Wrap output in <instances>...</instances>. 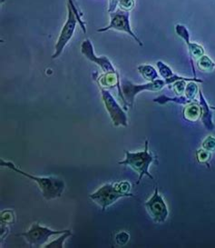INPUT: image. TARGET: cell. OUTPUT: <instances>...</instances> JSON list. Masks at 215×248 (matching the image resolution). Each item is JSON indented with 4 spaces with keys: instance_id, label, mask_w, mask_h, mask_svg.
Wrapping results in <instances>:
<instances>
[{
    "instance_id": "1",
    "label": "cell",
    "mask_w": 215,
    "mask_h": 248,
    "mask_svg": "<svg viewBox=\"0 0 215 248\" xmlns=\"http://www.w3.org/2000/svg\"><path fill=\"white\" fill-rule=\"evenodd\" d=\"M0 166L8 168V169L15 172L16 174H19V175H23L30 180L36 182L39 189L41 190V192H42L44 198H46V200H52V199H57L58 197H61L64 190H65V185L64 180L58 178V177H54V176L40 177V176L31 175V174L23 171L20 168L15 167L14 163L11 161H5L4 159H1Z\"/></svg>"
},
{
    "instance_id": "2",
    "label": "cell",
    "mask_w": 215,
    "mask_h": 248,
    "mask_svg": "<svg viewBox=\"0 0 215 248\" xmlns=\"http://www.w3.org/2000/svg\"><path fill=\"white\" fill-rule=\"evenodd\" d=\"M131 188V184L127 181L106 184L93 194L89 195V198L99 205L103 211H105L108 206L115 203L118 199L123 197H134V195L130 193Z\"/></svg>"
},
{
    "instance_id": "3",
    "label": "cell",
    "mask_w": 215,
    "mask_h": 248,
    "mask_svg": "<svg viewBox=\"0 0 215 248\" xmlns=\"http://www.w3.org/2000/svg\"><path fill=\"white\" fill-rule=\"evenodd\" d=\"M124 154H125V158L123 161L118 162V164L121 166L130 167L138 173L139 177L137 183V185L141 183L143 175H146L152 180H154V176L149 173V168L151 164L155 161V158L148 149V140H145L144 142V150L143 151L133 153L127 150H124Z\"/></svg>"
},
{
    "instance_id": "4",
    "label": "cell",
    "mask_w": 215,
    "mask_h": 248,
    "mask_svg": "<svg viewBox=\"0 0 215 248\" xmlns=\"http://www.w3.org/2000/svg\"><path fill=\"white\" fill-rule=\"evenodd\" d=\"M167 85H171V83L168 80L160 79V78L145 83V84H141V85L133 84L131 81L123 80L121 88H122L123 95L124 96L125 101L127 103L130 108H132L135 103V98L139 93L143 91L158 92Z\"/></svg>"
},
{
    "instance_id": "5",
    "label": "cell",
    "mask_w": 215,
    "mask_h": 248,
    "mask_svg": "<svg viewBox=\"0 0 215 248\" xmlns=\"http://www.w3.org/2000/svg\"><path fill=\"white\" fill-rule=\"evenodd\" d=\"M67 230H52L46 226H41L39 224H33L30 226L28 232L20 233L32 248H41L45 247L52 236L62 234Z\"/></svg>"
},
{
    "instance_id": "6",
    "label": "cell",
    "mask_w": 215,
    "mask_h": 248,
    "mask_svg": "<svg viewBox=\"0 0 215 248\" xmlns=\"http://www.w3.org/2000/svg\"><path fill=\"white\" fill-rule=\"evenodd\" d=\"M77 23H78V20H77V15L75 14L70 5L67 4V19H66L65 25L58 37V41L56 43V47H55V53L53 54L52 59H58L61 56L66 45L69 43V41L71 40L72 37L74 36Z\"/></svg>"
},
{
    "instance_id": "7",
    "label": "cell",
    "mask_w": 215,
    "mask_h": 248,
    "mask_svg": "<svg viewBox=\"0 0 215 248\" xmlns=\"http://www.w3.org/2000/svg\"><path fill=\"white\" fill-rule=\"evenodd\" d=\"M101 88L102 99L105 104L106 109L111 118L113 124L117 126H128V118L126 113L123 111L122 107L115 100V97L106 88Z\"/></svg>"
},
{
    "instance_id": "8",
    "label": "cell",
    "mask_w": 215,
    "mask_h": 248,
    "mask_svg": "<svg viewBox=\"0 0 215 248\" xmlns=\"http://www.w3.org/2000/svg\"><path fill=\"white\" fill-rule=\"evenodd\" d=\"M109 30H116L120 32H124L133 37L137 44L140 46H143V42L137 37V35L134 33V31L131 29L130 25L129 11H124L122 9L115 10V12L110 13V23L108 27L97 30V32H106Z\"/></svg>"
},
{
    "instance_id": "9",
    "label": "cell",
    "mask_w": 215,
    "mask_h": 248,
    "mask_svg": "<svg viewBox=\"0 0 215 248\" xmlns=\"http://www.w3.org/2000/svg\"><path fill=\"white\" fill-rule=\"evenodd\" d=\"M144 206L152 219L157 224L164 223L168 217V207L165 204L164 198L160 195L157 186H155L153 196L146 201Z\"/></svg>"
},
{
    "instance_id": "10",
    "label": "cell",
    "mask_w": 215,
    "mask_h": 248,
    "mask_svg": "<svg viewBox=\"0 0 215 248\" xmlns=\"http://www.w3.org/2000/svg\"><path fill=\"white\" fill-rule=\"evenodd\" d=\"M81 53L86 57L89 61L96 64L97 66H100L102 71L105 74L112 73L117 74V70L115 69L113 63L109 60L108 58L102 56L97 57L94 54L93 46L90 39H86L81 44Z\"/></svg>"
},
{
    "instance_id": "11",
    "label": "cell",
    "mask_w": 215,
    "mask_h": 248,
    "mask_svg": "<svg viewBox=\"0 0 215 248\" xmlns=\"http://www.w3.org/2000/svg\"><path fill=\"white\" fill-rule=\"evenodd\" d=\"M199 105L201 107V123L203 126L210 131H213L215 129V124L213 121V112L211 107H209L208 103L206 101L201 89H199Z\"/></svg>"
},
{
    "instance_id": "12",
    "label": "cell",
    "mask_w": 215,
    "mask_h": 248,
    "mask_svg": "<svg viewBox=\"0 0 215 248\" xmlns=\"http://www.w3.org/2000/svg\"><path fill=\"white\" fill-rule=\"evenodd\" d=\"M183 115L184 118L191 123L199 120L201 117V107L199 105V101H194L186 105L183 111Z\"/></svg>"
},
{
    "instance_id": "13",
    "label": "cell",
    "mask_w": 215,
    "mask_h": 248,
    "mask_svg": "<svg viewBox=\"0 0 215 248\" xmlns=\"http://www.w3.org/2000/svg\"><path fill=\"white\" fill-rule=\"evenodd\" d=\"M154 102L157 103L159 105H165L168 103H174L177 105H183V106H186L190 103L194 102L193 100H190L189 98H187L184 95H176L174 97H170L165 95H161L155 97L154 99Z\"/></svg>"
},
{
    "instance_id": "14",
    "label": "cell",
    "mask_w": 215,
    "mask_h": 248,
    "mask_svg": "<svg viewBox=\"0 0 215 248\" xmlns=\"http://www.w3.org/2000/svg\"><path fill=\"white\" fill-rule=\"evenodd\" d=\"M188 50H189V55H190V60H191V65H192V69L194 77L196 78V73H195V68H194V61L198 60L201 58V56L204 55V48L201 46V45L196 44V43H192L190 42L187 45Z\"/></svg>"
},
{
    "instance_id": "15",
    "label": "cell",
    "mask_w": 215,
    "mask_h": 248,
    "mask_svg": "<svg viewBox=\"0 0 215 248\" xmlns=\"http://www.w3.org/2000/svg\"><path fill=\"white\" fill-rule=\"evenodd\" d=\"M137 69L143 78L148 82L159 79L157 70L151 65H141L137 67Z\"/></svg>"
},
{
    "instance_id": "16",
    "label": "cell",
    "mask_w": 215,
    "mask_h": 248,
    "mask_svg": "<svg viewBox=\"0 0 215 248\" xmlns=\"http://www.w3.org/2000/svg\"><path fill=\"white\" fill-rule=\"evenodd\" d=\"M197 66L203 72H212L215 68V63L208 56L203 55L197 60Z\"/></svg>"
},
{
    "instance_id": "17",
    "label": "cell",
    "mask_w": 215,
    "mask_h": 248,
    "mask_svg": "<svg viewBox=\"0 0 215 248\" xmlns=\"http://www.w3.org/2000/svg\"><path fill=\"white\" fill-rule=\"evenodd\" d=\"M198 93H199V88H198L197 82H194V81L187 82L185 92H184V95L187 98L193 101H197L195 97Z\"/></svg>"
},
{
    "instance_id": "18",
    "label": "cell",
    "mask_w": 215,
    "mask_h": 248,
    "mask_svg": "<svg viewBox=\"0 0 215 248\" xmlns=\"http://www.w3.org/2000/svg\"><path fill=\"white\" fill-rule=\"evenodd\" d=\"M72 233L70 230H67L66 232L62 233L56 240H53L50 243H47L44 248H63V245L69 236H71Z\"/></svg>"
},
{
    "instance_id": "19",
    "label": "cell",
    "mask_w": 215,
    "mask_h": 248,
    "mask_svg": "<svg viewBox=\"0 0 215 248\" xmlns=\"http://www.w3.org/2000/svg\"><path fill=\"white\" fill-rule=\"evenodd\" d=\"M175 32L177 34V36H179L184 42L185 44L188 45L191 41H190V33L187 30L186 27L184 25L178 24L175 26Z\"/></svg>"
},
{
    "instance_id": "20",
    "label": "cell",
    "mask_w": 215,
    "mask_h": 248,
    "mask_svg": "<svg viewBox=\"0 0 215 248\" xmlns=\"http://www.w3.org/2000/svg\"><path fill=\"white\" fill-rule=\"evenodd\" d=\"M211 157H212V153L203 148L196 151V159L201 164L208 165L209 161L211 160Z\"/></svg>"
},
{
    "instance_id": "21",
    "label": "cell",
    "mask_w": 215,
    "mask_h": 248,
    "mask_svg": "<svg viewBox=\"0 0 215 248\" xmlns=\"http://www.w3.org/2000/svg\"><path fill=\"white\" fill-rule=\"evenodd\" d=\"M187 82L189 81L186 80H178L174 82L172 85V90L175 93L176 95H184L185 92V88H186Z\"/></svg>"
},
{
    "instance_id": "22",
    "label": "cell",
    "mask_w": 215,
    "mask_h": 248,
    "mask_svg": "<svg viewBox=\"0 0 215 248\" xmlns=\"http://www.w3.org/2000/svg\"><path fill=\"white\" fill-rule=\"evenodd\" d=\"M201 148L207 150L209 152L213 153L215 152V138L209 136L206 139H204L201 143Z\"/></svg>"
},
{
    "instance_id": "23",
    "label": "cell",
    "mask_w": 215,
    "mask_h": 248,
    "mask_svg": "<svg viewBox=\"0 0 215 248\" xmlns=\"http://www.w3.org/2000/svg\"><path fill=\"white\" fill-rule=\"evenodd\" d=\"M68 4L70 5V7H71L72 9L74 10L75 14L77 15V20H78V24L80 25V27H81L82 30H83V32H84V33H86V25H85V22L82 20V15L79 13L78 8H77V6H76L75 1H74V0H68Z\"/></svg>"
},
{
    "instance_id": "24",
    "label": "cell",
    "mask_w": 215,
    "mask_h": 248,
    "mask_svg": "<svg viewBox=\"0 0 215 248\" xmlns=\"http://www.w3.org/2000/svg\"><path fill=\"white\" fill-rule=\"evenodd\" d=\"M130 239L129 233L126 232H120L115 235V241L119 246H124L128 243Z\"/></svg>"
},
{
    "instance_id": "25",
    "label": "cell",
    "mask_w": 215,
    "mask_h": 248,
    "mask_svg": "<svg viewBox=\"0 0 215 248\" xmlns=\"http://www.w3.org/2000/svg\"><path fill=\"white\" fill-rule=\"evenodd\" d=\"M118 6L122 10L131 11L133 8H135L136 3H135V0H120Z\"/></svg>"
},
{
    "instance_id": "26",
    "label": "cell",
    "mask_w": 215,
    "mask_h": 248,
    "mask_svg": "<svg viewBox=\"0 0 215 248\" xmlns=\"http://www.w3.org/2000/svg\"><path fill=\"white\" fill-rule=\"evenodd\" d=\"M1 221L5 222V223H13L14 222L13 213L11 211L2 212V214H1Z\"/></svg>"
},
{
    "instance_id": "27",
    "label": "cell",
    "mask_w": 215,
    "mask_h": 248,
    "mask_svg": "<svg viewBox=\"0 0 215 248\" xmlns=\"http://www.w3.org/2000/svg\"><path fill=\"white\" fill-rule=\"evenodd\" d=\"M119 2L120 0H109V5H108V13H112V12H115L116 10L117 6L119 5Z\"/></svg>"
},
{
    "instance_id": "28",
    "label": "cell",
    "mask_w": 215,
    "mask_h": 248,
    "mask_svg": "<svg viewBox=\"0 0 215 248\" xmlns=\"http://www.w3.org/2000/svg\"><path fill=\"white\" fill-rule=\"evenodd\" d=\"M211 108L212 110H215V107H211Z\"/></svg>"
}]
</instances>
